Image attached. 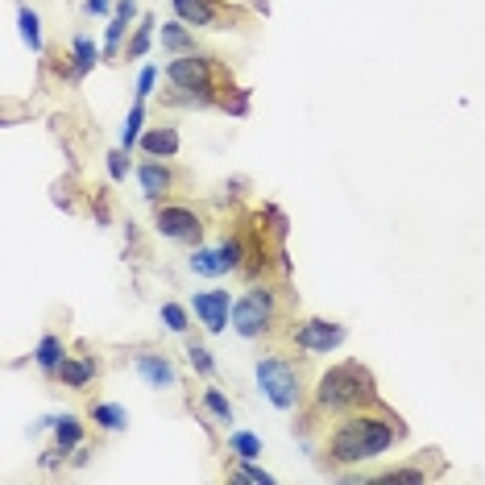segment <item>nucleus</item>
Segmentation results:
<instances>
[{"label":"nucleus","instance_id":"nucleus-9","mask_svg":"<svg viewBox=\"0 0 485 485\" xmlns=\"http://www.w3.org/2000/svg\"><path fill=\"white\" fill-rule=\"evenodd\" d=\"M233 295L228 291H199L191 299V311H195V320L204 324L208 332H224V328H233Z\"/></svg>","mask_w":485,"mask_h":485},{"label":"nucleus","instance_id":"nucleus-14","mask_svg":"<svg viewBox=\"0 0 485 485\" xmlns=\"http://www.w3.org/2000/svg\"><path fill=\"white\" fill-rule=\"evenodd\" d=\"M133 17H137V0H117V13H112V21H108V30H104L108 59L125 54V34H129V25H133Z\"/></svg>","mask_w":485,"mask_h":485},{"label":"nucleus","instance_id":"nucleus-20","mask_svg":"<svg viewBox=\"0 0 485 485\" xmlns=\"http://www.w3.org/2000/svg\"><path fill=\"white\" fill-rule=\"evenodd\" d=\"M54 444H59L63 452H75V448L83 444V419L79 415H59L54 419Z\"/></svg>","mask_w":485,"mask_h":485},{"label":"nucleus","instance_id":"nucleus-34","mask_svg":"<svg viewBox=\"0 0 485 485\" xmlns=\"http://www.w3.org/2000/svg\"><path fill=\"white\" fill-rule=\"evenodd\" d=\"M67 456H71V452H63L59 444H54V448H46V452H42V469H59L63 461H67Z\"/></svg>","mask_w":485,"mask_h":485},{"label":"nucleus","instance_id":"nucleus-3","mask_svg":"<svg viewBox=\"0 0 485 485\" xmlns=\"http://www.w3.org/2000/svg\"><path fill=\"white\" fill-rule=\"evenodd\" d=\"M166 79H170V96H166V104H187V108H212L220 104V88L216 83V63L212 54H199V50H191V54H175V59L166 63Z\"/></svg>","mask_w":485,"mask_h":485},{"label":"nucleus","instance_id":"nucleus-21","mask_svg":"<svg viewBox=\"0 0 485 485\" xmlns=\"http://www.w3.org/2000/svg\"><path fill=\"white\" fill-rule=\"evenodd\" d=\"M96 63H100V50H96V42H92V38H83V34H79V38L71 42V71H75V79H83L92 67H96Z\"/></svg>","mask_w":485,"mask_h":485},{"label":"nucleus","instance_id":"nucleus-25","mask_svg":"<svg viewBox=\"0 0 485 485\" xmlns=\"http://www.w3.org/2000/svg\"><path fill=\"white\" fill-rule=\"evenodd\" d=\"M17 21H21V38H25V46L30 50H46V42H42V17L30 9V5H21V13H17Z\"/></svg>","mask_w":485,"mask_h":485},{"label":"nucleus","instance_id":"nucleus-4","mask_svg":"<svg viewBox=\"0 0 485 485\" xmlns=\"http://www.w3.org/2000/svg\"><path fill=\"white\" fill-rule=\"evenodd\" d=\"M278 324V291L270 282H249V291L233 303V332L241 340L270 336Z\"/></svg>","mask_w":485,"mask_h":485},{"label":"nucleus","instance_id":"nucleus-7","mask_svg":"<svg viewBox=\"0 0 485 485\" xmlns=\"http://www.w3.org/2000/svg\"><path fill=\"white\" fill-rule=\"evenodd\" d=\"M344 340H349V328L336 320H324V315H307L291 328V344L299 353H336Z\"/></svg>","mask_w":485,"mask_h":485},{"label":"nucleus","instance_id":"nucleus-15","mask_svg":"<svg viewBox=\"0 0 485 485\" xmlns=\"http://www.w3.org/2000/svg\"><path fill=\"white\" fill-rule=\"evenodd\" d=\"M137 150L146 158H162V162H170V158H179V129L175 125H154L141 133V141H137Z\"/></svg>","mask_w":485,"mask_h":485},{"label":"nucleus","instance_id":"nucleus-12","mask_svg":"<svg viewBox=\"0 0 485 485\" xmlns=\"http://www.w3.org/2000/svg\"><path fill=\"white\" fill-rule=\"evenodd\" d=\"M54 378L63 382L67 390H88L92 382L100 378V357L96 353H88V349H79V353H67L63 357V365H59V373Z\"/></svg>","mask_w":485,"mask_h":485},{"label":"nucleus","instance_id":"nucleus-18","mask_svg":"<svg viewBox=\"0 0 485 485\" xmlns=\"http://www.w3.org/2000/svg\"><path fill=\"white\" fill-rule=\"evenodd\" d=\"M187 266H191V274H199V278H220V274H228L216 245H195L191 257H187Z\"/></svg>","mask_w":485,"mask_h":485},{"label":"nucleus","instance_id":"nucleus-13","mask_svg":"<svg viewBox=\"0 0 485 485\" xmlns=\"http://www.w3.org/2000/svg\"><path fill=\"white\" fill-rule=\"evenodd\" d=\"M137 183H141V195H146L150 204H158V199H166V195L175 191V170H170V162H162V158H146V162L137 166Z\"/></svg>","mask_w":485,"mask_h":485},{"label":"nucleus","instance_id":"nucleus-17","mask_svg":"<svg viewBox=\"0 0 485 485\" xmlns=\"http://www.w3.org/2000/svg\"><path fill=\"white\" fill-rule=\"evenodd\" d=\"M88 419L100 427V432H108V436H117V432H125L129 427V411L121 407V403H92Z\"/></svg>","mask_w":485,"mask_h":485},{"label":"nucleus","instance_id":"nucleus-10","mask_svg":"<svg viewBox=\"0 0 485 485\" xmlns=\"http://www.w3.org/2000/svg\"><path fill=\"white\" fill-rule=\"evenodd\" d=\"M262 220V216H257ZM253 220L249 228H241V237H245V266H241V274L249 282H266V274H270V249H266V224H257Z\"/></svg>","mask_w":485,"mask_h":485},{"label":"nucleus","instance_id":"nucleus-1","mask_svg":"<svg viewBox=\"0 0 485 485\" xmlns=\"http://www.w3.org/2000/svg\"><path fill=\"white\" fill-rule=\"evenodd\" d=\"M403 436H407V423L386 403H373V407L336 415V423L324 436V461H328V469L365 465V461L386 456Z\"/></svg>","mask_w":485,"mask_h":485},{"label":"nucleus","instance_id":"nucleus-23","mask_svg":"<svg viewBox=\"0 0 485 485\" xmlns=\"http://www.w3.org/2000/svg\"><path fill=\"white\" fill-rule=\"evenodd\" d=\"M154 17H141V25L133 30V38L125 42V59H146L150 46H154Z\"/></svg>","mask_w":485,"mask_h":485},{"label":"nucleus","instance_id":"nucleus-6","mask_svg":"<svg viewBox=\"0 0 485 485\" xmlns=\"http://www.w3.org/2000/svg\"><path fill=\"white\" fill-rule=\"evenodd\" d=\"M154 228L158 237H166V241H175V245H204V216L195 212L191 204H158L154 212Z\"/></svg>","mask_w":485,"mask_h":485},{"label":"nucleus","instance_id":"nucleus-30","mask_svg":"<svg viewBox=\"0 0 485 485\" xmlns=\"http://www.w3.org/2000/svg\"><path fill=\"white\" fill-rule=\"evenodd\" d=\"M187 361H191V369H195V373H204V378H212V373H216L212 353H208L204 344H195V340L187 344Z\"/></svg>","mask_w":485,"mask_h":485},{"label":"nucleus","instance_id":"nucleus-8","mask_svg":"<svg viewBox=\"0 0 485 485\" xmlns=\"http://www.w3.org/2000/svg\"><path fill=\"white\" fill-rule=\"evenodd\" d=\"M170 9L191 30H228V21H233V13L224 9V0H170Z\"/></svg>","mask_w":485,"mask_h":485},{"label":"nucleus","instance_id":"nucleus-26","mask_svg":"<svg viewBox=\"0 0 485 485\" xmlns=\"http://www.w3.org/2000/svg\"><path fill=\"white\" fill-rule=\"evenodd\" d=\"M204 411L216 419V423H233V403H228L224 390H216V386L204 390Z\"/></svg>","mask_w":485,"mask_h":485},{"label":"nucleus","instance_id":"nucleus-5","mask_svg":"<svg viewBox=\"0 0 485 485\" xmlns=\"http://www.w3.org/2000/svg\"><path fill=\"white\" fill-rule=\"evenodd\" d=\"M257 386L278 411H299L303 407V378L286 357H257Z\"/></svg>","mask_w":485,"mask_h":485},{"label":"nucleus","instance_id":"nucleus-22","mask_svg":"<svg viewBox=\"0 0 485 485\" xmlns=\"http://www.w3.org/2000/svg\"><path fill=\"white\" fill-rule=\"evenodd\" d=\"M141 133H146V100H137V104L129 108L125 129H121V150H137Z\"/></svg>","mask_w":485,"mask_h":485},{"label":"nucleus","instance_id":"nucleus-33","mask_svg":"<svg viewBox=\"0 0 485 485\" xmlns=\"http://www.w3.org/2000/svg\"><path fill=\"white\" fill-rule=\"evenodd\" d=\"M158 88V67H141V75H137V100H150Z\"/></svg>","mask_w":485,"mask_h":485},{"label":"nucleus","instance_id":"nucleus-35","mask_svg":"<svg viewBox=\"0 0 485 485\" xmlns=\"http://www.w3.org/2000/svg\"><path fill=\"white\" fill-rule=\"evenodd\" d=\"M83 9H88L92 17H104V13H112V0H88Z\"/></svg>","mask_w":485,"mask_h":485},{"label":"nucleus","instance_id":"nucleus-2","mask_svg":"<svg viewBox=\"0 0 485 485\" xmlns=\"http://www.w3.org/2000/svg\"><path fill=\"white\" fill-rule=\"evenodd\" d=\"M382 403L378 382L361 361H340V365H328L315 378V390H311V415H349V411L373 407Z\"/></svg>","mask_w":485,"mask_h":485},{"label":"nucleus","instance_id":"nucleus-32","mask_svg":"<svg viewBox=\"0 0 485 485\" xmlns=\"http://www.w3.org/2000/svg\"><path fill=\"white\" fill-rule=\"evenodd\" d=\"M108 175H112V183H125L129 179V150H112V154H108Z\"/></svg>","mask_w":485,"mask_h":485},{"label":"nucleus","instance_id":"nucleus-29","mask_svg":"<svg viewBox=\"0 0 485 485\" xmlns=\"http://www.w3.org/2000/svg\"><path fill=\"white\" fill-rule=\"evenodd\" d=\"M369 481H382V485H423L427 481V469H390V473H378Z\"/></svg>","mask_w":485,"mask_h":485},{"label":"nucleus","instance_id":"nucleus-16","mask_svg":"<svg viewBox=\"0 0 485 485\" xmlns=\"http://www.w3.org/2000/svg\"><path fill=\"white\" fill-rule=\"evenodd\" d=\"M158 42H162V50L166 54H191L195 50V34H191V25L187 21H166L162 30H158Z\"/></svg>","mask_w":485,"mask_h":485},{"label":"nucleus","instance_id":"nucleus-24","mask_svg":"<svg viewBox=\"0 0 485 485\" xmlns=\"http://www.w3.org/2000/svg\"><path fill=\"white\" fill-rule=\"evenodd\" d=\"M228 452H233V461H257V456H262V436H253V432H228Z\"/></svg>","mask_w":485,"mask_h":485},{"label":"nucleus","instance_id":"nucleus-19","mask_svg":"<svg viewBox=\"0 0 485 485\" xmlns=\"http://www.w3.org/2000/svg\"><path fill=\"white\" fill-rule=\"evenodd\" d=\"M63 357H67V344H63L59 336H42L38 340V349H34V365L42 369V373H59V365H63Z\"/></svg>","mask_w":485,"mask_h":485},{"label":"nucleus","instance_id":"nucleus-11","mask_svg":"<svg viewBox=\"0 0 485 485\" xmlns=\"http://www.w3.org/2000/svg\"><path fill=\"white\" fill-rule=\"evenodd\" d=\"M133 365H137V373H141L146 386H154V390H175L179 386V369H175V361L166 357V353L141 349L133 357Z\"/></svg>","mask_w":485,"mask_h":485},{"label":"nucleus","instance_id":"nucleus-27","mask_svg":"<svg viewBox=\"0 0 485 485\" xmlns=\"http://www.w3.org/2000/svg\"><path fill=\"white\" fill-rule=\"evenodd\" d=\"M228 481H245V485H274V473L257 469L253 461H237V465L228 469Z\"/></svg>","mask_w":485,"mask_h":485},{"label":"nucleus","instance_id":"nucleus-28","mask_svg":"<svg viewBox=\"0 0 485 485\" xmlns=\"http://www.w3.org/2000/svg\"><path fill=\"white\" fill-rule=\"evenodd\" d=\"M162 324L175 336H187V328H191V311L183 307V303H162Z\"/></svg>","mask_w":485,"mask_h":485},{"label":"nucleus","instance_id":"nucleus-31","mask_svg":"<svg viewBox=\"0 0 485 485\" xmlns=\"http://www.w3.org/2000/svg\"><path fill=\"white\" fill-rule=\"evenodd\" d=\"M220 108L233 112V117H245L249 112V88H233V96H220Z\"/></svg>","mask_w":485,"mask_h":485}]
</instances>
